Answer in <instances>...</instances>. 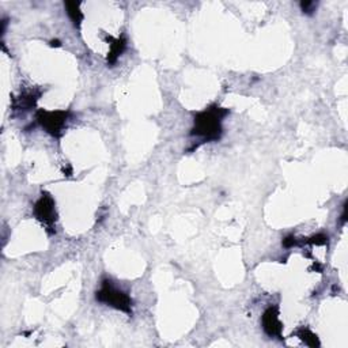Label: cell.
<instances>
[{
    "label": "cell",
    "instance_id": "obj_1",
    "mask_svg": "<svg viewBox=\"0 0 348 348\" xmlns=\"http://www.w3.org/2000/svg\"><path fill=\"white\" fill-rule=\"evenodd\" d=\"M227 113V109L219 108L216 105L205 109L195 117V126L192 128L191 135L201 138V143L218 140L222 134V118Z\"/></svg>",
    "mask_w": 348,
    "mask_h": 348
},
{
    "label": "cell",
    "instance_id": "obj_2",
    "mask_svg": "<svg viewBox=\"0 0 348 348\" xmlns=\"http://www.w3.org/2000/svg\"><path fill=\"white\" fill-rule=\"evenodd\" d=\"M96 298L98 302L110 306L113 309L124 312L126 314H132V300L126 292L114 287L110 280H104L101 288L97 291Z\"/></svg>",
    "mask_w": 348,
    "mask_h": 348
},
{
    "label": "cell",
    "instance_id": "obj_3",
    "mask_svg": "<svg viewBox=\"0 0 348 348\" xmlns=\"http://www.w3.org/2000/svg\"><path fill=\"white\" fill-rule=\"evenodd\" d=\"M55 200L48 193H42L34 205V216L47 227V230L52 234L55 233V222H56V208Z\"/></svg>",
    "mask_w": 348,
    "mask_h": 348
},
{
    "label": "cell",
    "instance_id": "obj_4",
    "mask_svg": "<svg viewBox=\"0 0 348 348\" xmlns=\"http://www.w3.org/2000/svg\"><path fill=\"white\" fill-rule=\"evenodd\" d=\"M68 116H70V112H64V110H56V112L38 110L37 112V121L48 134L59 138L63 132L65 122L68 120Z\"/></svg>",
    "mask_w": 348,
    "mask_h": 348
},
{
    "label": "cell",
    "instance_id": "obj_5",
    "mask_svg": "<svg viewBox=\"0 0 348 348\" xmlns=\"http://www.w3.org/2000/svg\"><path fill=\"white\" fill-rule=\"evenodd\" d=\"M263 329L270 337H278L280 339L283 331V324L280 321V312L278 306H270L264 312L261 318Z\"/></svg>",
    "mask_w": 348,
    "mask_h": 348
},
{
    "label": "cell",
    "instance_id": "obj_6",
    "mask_svg": "<svg viewBox=\"0 0 348 348\" xmlns=\"http://www.w3.org/2000/svg\"><path fill=\"white\" fill-rule=\"evenodd\" d=\"M110 41H112V44H110V52H109L108 56V64H114L117 61L118 56L124 52V49L126 47V41L124 38H110Z\"/></svg>",
    "mask_w": 348,
    "mask_h": 348
},
{
    "label": "cell",
    "instance_id": "obj_7",
    "mask_svg": "<svg viewBox=\"0 0 348 348\" xmlns=\"http://www.w3.org/2000/svg\"><path fill=\"white\" fill-rule=\"evenodd\" d=\"M38 96H35L34 93H26V94H22L19 98H15V102H14V108L18 109V110H29L30 108H33L35 104V101L38 100Z\"/></svg>",
    "mask_w": 348,
    "mask_h": 348
},
{
    "label": "cell",
    "instance_id": "obj_8",
    "mask_svg": "<svg viewBox=\"0 0 348 348\" xmlns=\"http://www.w3.org/2000/svg\"><path fill=\"white\" fill-rule=\"evenodd\" d=\"M65 7H67V14L68 17L72 21L75 27H80V23L83 21V14L79 9V3H75V2H67L65 3Z\"/></svg>",
    "mask_w": 348,
    "mask_h": 348
},
{
    "label": "cell",
    "instance_id": "obj_9",
    "mask_svg": "<svg viewBox=\"0 0 348 348\" xmlns=\"http://www.w3.org/2000/svg\"><path fill=\"white\" fill-rule=\"evenodd\" d=\"M298 337H299L302 341H304V344H308L309 347H320V341H318L317 335H314L313 332L308 329V328H302L298 331Z\"/></svg>",
    "mask_w": 348,
    "mask_h": 348
},
{
    "label": "cell",
    "instance_id": "obj_10",
    "mask_svg": "<svg viewBox=\"0 0 348 348\" xmlns=\"http://www.w3.org/2000/svg\"><path fill=\"white\" fill-rule=\"evenodd\" d=\"M316 3L314 2H302L300 3V7H302V10H303V13L306 14H312L316 10Z\"/></svg>",
    "mask_w": 348,
    "mask_h": 348
},
{
    "label": "cell",
    "instance_id": "obj_11",
    "mask_svg": "<svg viewBox=\"0 0 348 348\" xmlns=\"http://www.w3.org/2000/svg\"><path fill=\"white\" fill-rule=\"evenodd\" d=\"M295 245H298V241L292 235L287 237L286 239H283V246H286V248H291V246H295Z\"/></svg>",
    "mask_w": 348,
    "mask_h": 348
}]
</instances>
